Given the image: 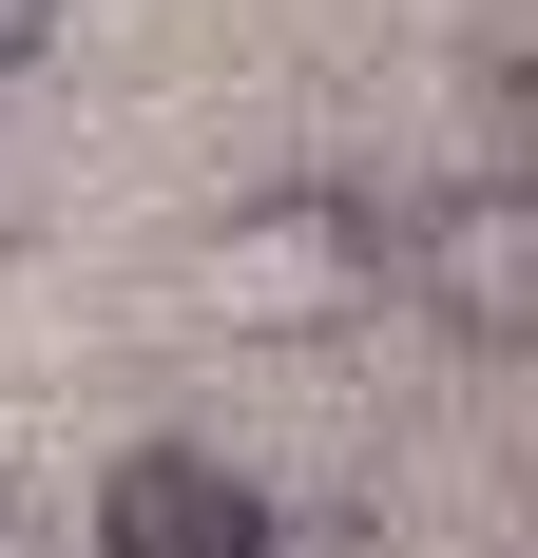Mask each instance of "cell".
I'll return each instance as SVG.
<instances>
[{
    "label": "cell",
    "instance_id": "6da1fadb",
    "mask_svg": "<svg viewBox=\"0 0 538 558\" xmlns=\"http://www.w3.org/2000/svg\"><path fill=\"white\" fill-rule=\"evenodd\" d=\"M366 289H384V213H366V193H327V173H289V193H231V213L193 231V328L289 347V328H346Z\"/></svg>",
    "mask_w": 538,
    "mask_h": 558
},
{
    "label": "cell",
    "instance_id": "7a4b0ae2",
    "mask_svg": "<svg viewBox=\"0 0 538 558\" xmlns=\"http://www.w3.org/2000/svg\"><path fill=\"white\" fill-rule=\"evenodd\" d=\"M384 270L424 289L462 347H519L538 328V193H519V173H462L424 231H384Z\"/></svg>",
    "mask_w": 538,
    "mask_h": 558
},
{
    "label": "cell",
    "instance_id": "3957f363",
    "mask_svg": "<svg viewBox=\"0 0 538 558\" xmlns=\"http://www.w3.org/2000/svg\"><path fill=\"white\" fill-rule=\"evenodd\" d=\"M97 558H289V501L231 444H135L97 482Z\"/></svg>",
    "mask_w": 538,
    "mask_h": 558
},
{
    "label": "cell",
    "instance_id": "277c9868",
    "mask_svg": "<svg viewBox=\"0 0 538 558\" xmlns=\"http://www.w3.org/2000/svg\"><path fill=\"white\" fill-rule=\"evenodd\" d=\"M58 58V0H0V77H39Z\"/></svg>",
    "mask_w": 538,
    "mask_h": 558
}]
</instances>
